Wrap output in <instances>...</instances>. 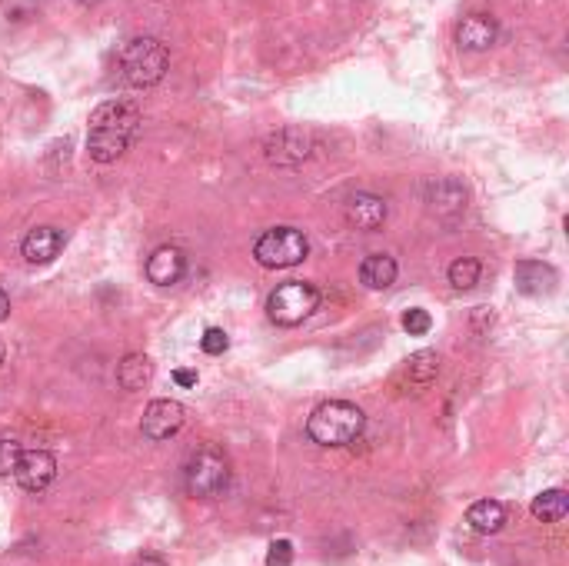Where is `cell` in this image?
<instances>
[{
  "label": "cell",
  "mask_w": 569,
  "mask_h": 566,
  "mask_svg": "<svg viewBox=\"0 0 569 566\" xmlns=\"http://www.w3.org/2000/svg\"><path fill=\"white\" fill-rule=\"evenodd\" d=\"M187 274V257L180 247H157L147 260V280L157 287H174Z\"/></svg>",
  "instance_id": "5bb4252c"
},
{
  "label": "cell",
  "mask_w": 569,
  "mask_h": 566,
  "mask_svg": "<svg viewBox=\"0 0 569 566\" xmlns=\"http://www.w3.org/2000/svg\"><path fill=\"white\" fill-rule=\"evenodd\" d=\"M4 360H7V347L0 343V363H4Z\"/></svg>",
  "instance_id": "f546056e"
},
{
  "label": "cell",
  "mask_w": 569,
  "mask_h": 566,
  "mask_svg": "<svg viewBox=\"0 0 569 566\" xmlns=\"http://www.w3.org/2000/svg\"><path fill=\"white\" fill-rule=\"evenodd\" d=\"M307 254H310V244L307 237H303V230L297 227H273L253 244V257L267 270H290L303 264Z\"/></svg>",
  "instance_id": "5b68a950"
},
{
  "label": "cell",
  "mask_w": 569,
  "mask_h": 566,
  "mask_svg": "<svg viewBox=\"0 0 569 566\" xmlns=\"http://www.w3.org/2000/svg\"><path fill=\"white\" fill-rule=\"evenodd\" d=\"M500 37V24L490 14H466L460 24H456V44L460 50H470V54H483L490 50Z\"/></svg>",
  "instance_id": "7c38bea8"
},
{
  "label": "cell",
  "mask_w": 569,
  "mask_h": 566,
  "mask_svg": "<svg viewBox=\"0 0 569 566\" xmlns=\"http://www.w3.org/2000/svg\"><path fill=\"white\" fill-rule=\"evenodd\" d=\"M386 214H390L386 200L377 197V194H367V190L353 194L347 200V207H343V217H347V224L353 230H363V234H373V230H380L386 224Z\"/></svg>",
  "instance_id": "8fae6325"
},
{
  "label": "cell",
  "mask_w": 569,
  "mask_h": 566,
  "mask_svg": "<svg viewBox=\"0 0 569 566\" xmlns=\"http://www.w3.org/2000/svg\"><path fill=\"white\" fill-rule=\"evenodd\" d=\"M317 307H320V290L307 280L280 283L267 297V317L277 327H300Z\"/></svg>",
  "instance_id": "277c9868"
},
{
  "label": "cell",
  "mask_w": 569,
  "mask_h": 566,
  "mask_svg": "<svg viewBox=\"0 0 569 566\" xmlns=\"http://www.w3.org/2000/svg\"><path fill=\"white\" fill-rule=\"evenodd\" d=\"M466 187L456 177H436L426 184V207L433 217L440 220H456L466 210Z\"/></svg>",
  "instance_id": "9c48e42d"
},
{
  "label": "cell",
  "mask_w": 569,
  "mask_h": 566,
  "mask_svg": "<svg viewBox=\"0 0 569 566\" xmlns=\"http://www.w3.org/2000/svg\"><path fill=\"white\" fill-rule=\"evenodd\" d=\"M134 566H167V560H164V557H157V553H144V557H140Z\"/></svg>",
  "instance_id": "83f0119b"
},
{
  "label": "cell",
  "mask_w": 569,
  "mask_h": 566,
  "mask_svg": "<svg viewBox=\"0 0 569 566\" xmlns=\"http://www.w3.org/2000/svg\"><path fill=\"white\" fill-rule=\"evenodd\" d=\"M267 566H293V543L290 540H273L267 550Z\"/></svg>",
  "instance_id": "484cf974"
},
{
  "label": "cell",
  "mask_w": 569,
  "mask_h": 566,
  "mask_svg": "<svg viewBox=\"0 0 569 566\" xmlns=\"http://www.w3.org/2000/svg\"><path fill=\"white\" fill-rule=\"evenodd\" d=\"M466 523L476 530V533H500L503 523H506V507L500 500H476L470 510H466Z\"/></svg>",
  "instance_id": "e0dca14e"
},
{
  "label": "cell",
  "mask_w": 569,
  "mask_h": 566,
  "mask_svg": "<svg viewBox=\"0 0 569 566\" xmlns=\"http://www.w3.org/2000/svg\"><path fill=\"white\" fill-rule=\"evenodd\" d=\"M227 477H230L227 460H223L213 447L197 450L184 467V487L190 497H197V500L217 497V493L227 487Z\"/></svg>",
  "instance_id": "8992f818"
},
{
  "label": "cell",
  "mask_w": 569,
  "mask_h": 566,
  "mask_svg": "<svg viewBox=\"0 0 569 566\" xmlns=\"http://www.w3.org/2000/svg\"><path fill=\"white\" fill-rule=\"evenodd\" d=\"M140 130V110L130 100H107L90 114L87 154L97 164H114L130 150Z\"/></svg>",
  "instance_id": "6da1fadb"
},
{
  "label": "cell",
  "mask_w": 569,
  "mask_h": 566,
  "mask_svg": "<svg viewBox=\"0 0 569 566\" xmlns=\"http://www.w3.org/2000/svg\"><path fill=\"white\" fill-rule=\"evenodd\" d=\"M530 513L536 520H543V523H563L566 513H569V493L560 490V487L543 490L540 497L530 503Z\"/></svg>",
  "instance_id": "d6986e66"
},
{
  "label": "cell",
  "mask_w": 569,
  "mask_h": 566,
  "mask_svg": "<svg viewBox=\"0 0 569 566\" xmlns=\"http://www.w3.org/2000/svg\"><path fill=\"white\" fill-rule=\"evenodd\" d=\"M313 154V134L303 127H280L267 134L263 140V157L270 160L273 167H303Z\"/></svg>",
  "instance_id": "52a82bcc"
},
{
  "label": "cell",
  "mask_w": 569,
  "mask_h": 566,
  "mask_svg": "<svg viewBox=\"0 0 569 566\" xmlns=\"http://www.w3.org/2000/svg\"><path fill=\"white\" fill-rule=\"evenodd\" d=\"M20 453H24V447L17 440H0V477H10L17 470Z\"/></svg>",
  "instance_id": "cb8c5ba5"
},
{
  "label": "cell",
  "mask_w": 569,
  "mask_h": 566,
  "mask_svg": "<svg viewBox=\"0 0 569 566\" xmlns=\"http://www.w3.org/2000/svg\"><path fill=\"white\" fill-rule=\"evenodd\" d=\"M7 313H10V297H7L4 290H0V323L7 320Z\"/></svg>",
  "instance_id": "f1b7e54d"
},
{
  "label": "cell",
  "mask_w": 569,
  "mask_h": 566,
  "mask_svg": "<svg viewBox=\"0 0 569 566\" xmlns=\"http://www.w3.org/2000/svg\"><path fill=\"white\" fill-rule=\"evenodd\" d=\"M363 423H367V417H363L357 403L327 400L310 413L307 433L320 447H347V443H353L363 433Z\"/></svg>",
  "instance_id": "7a4b0ae2"
},
{
  "label": "cell",
  "mask_w": 569,
  "mask_h": 566,
  "mask_svg": "<svg viewBox=\"0 0 569 566\" xmlns=\"http://www.w3.org/2000/svg\"><path fill=\"white\" fill-rule=\"evenodd\" d=\"M167 67H170V54L157 37H134L120 50V77L137 90L157 87L164 80Z\"/></svg>",
  "instance_id": "3957f363"
},
{
  "label": "cell",
  "mask_w": 569,
  "mask_h": 566,
  "mask_svg": "<svg viewBox=\"0 0 569 566\" xmlns=\"http://www.w3.org/2000/svg\"><path fill=\"white\" fill-rule=\"evenodd\" d=\"M0 10H4V17H7V20H14V24H20V20L37 17L40 0H0Z\"/></svg>",
  "instance_id": "603a6c76"
},
{
  "label": "cell",
  "mask_w": 569,
  "mask_h": 566,
  "mask_svg": "<svg viewBox=\"0 0 569 566\" xmlns=\"http://www.w3.org/2000/svg\"><path fill=\"white\" fill-rule=\"evenodd\" d=\"M480 274H483V267L476 257H460L450 264V283L456 290H473L476 283H480Z\"/></svg>",
  "instance_id": "44dd1931"
},
{
  "label": "cell",
  "mask_w": 569,
  "mask_h": 566,
  "mask_svg": "<svg viewBox=\"0 0 569 566\" xmlns=\"http://www.w3.org/2000/svg\"><path fill=\"white\" fill-rule=\"evenodd\" d=\"M230 347V340H227V333H223L220 327H210V330H203V337H200V350L207 353V357H220L223 350Z\"/></svg>",
  "instance_id": "d4e9b609"
},
{
  "label": "cell",
  "mask_w": 569,
  "mask_h": 566,
  "mask_svg": "<svg viewBox=\"0 0 569 566\" xmlns=\"http://www.w3.org/2000/svg\"><path fill=\"white\" fill-rule=\"evenodd\" d=\"M396 274H400V267H396V260L386 257V254H370V257L360 264V283H363L367 290H386V287H393Z\"/></svg>",
  "instance_id": "2e32d148"
},
{
  "label": "cell",
  "mask_w": 569,
  "mask_h": 566,
  "mask_svg": "<svg viewBox=\"0 0 569 566\" xmlns=\"http://www.w3.org/2000/svg\"><path fill=\"white\" fill-rule=\"evenodd\" d=\"M174 380L180 387H197V370H174Z\"/></svg>",
  "instance_id": "4316f807"
},
{
  "label": "cell",
  "mask_w": 569,
  "mask_h": 566,
  "mask_svg": "<svg viewBox=\"0 0 569 566\" xmlns=\"http://www.w3.org/2000/svg\"><path fill=\"white\" fill-rule=\"evenodd\" d=\"M14 477H17V483L27 493H44L50 483H54V477H57L54 453H47V450H24V453H20V463H17Z\"/></svg>",
  "instance_id": "30bf717a"
},
{
  "label": "cell",
  "mask_w": 569,
  "mask_h": 566,
  "mask_svg": "<svg viewBox=\"0 0 569 566\" xmlns=\"http://www.w3.org/2000/svg\"><path fill=\"white\" fill-rule=\"evenodd\" d=\"M433 327V317H430V310H423V307H413V310H406L403 313V330L410 333V337H426Z\"/></svg>",
  "instance_id": "7402d4cb"
},
{
  "label": "cell",
  "mask_w": 569,
  "mask_h": 566,
  "mask_svg": "<svg viewBox=\"0 0 569 566\" xmlns=\"http://www.w3.org/2000/svg\"><path fill=\"white\" fill-rule=\"evenodd\" d=\"M187 423V410L184 403L177 400H154L150 407L144 410V420H140V433L154 443H164L170 437H177Z\"/></svg>",
  "instance_id": "ba28073f"
},
{
  "label": "cell",
  "mask_w": 569,
  "mask_h": 566,
  "mask_svg": "<svg viewBox=\"0 0 569 566\" xmlns=\"http://www.w3.org/2000/svg\"><path fill=\"white\" fill-rule=\"evenodd\" d=\"M150 377H154V363H150L147 353H130V357L120 360V367H117V383L124 390H144Z\"/></svg>",
  "instance_id": "ac0fdd59"
},
{
  "label": "cell",
  "mask_w": 569,
  "mask_h": 566,
  "mask_svg": "<svg viewBox=\"0 0 569 566\" xmlns=\"http://www.w3.org/2000/svg\"><path fill=\"white\" fill-rule=\"evenodd\" d=\"M516 290L526 293V297H546V293L556 290V270L543 260H520L513 270Z\"/></svg>",
  "instance_id": "9a60e30c"
},
{
  "label": "cell",
  "mask_w": 569,
  "mask_h": 566,
  "mask_svg": "<svg viewBox=\"0 0 569 566\" xmlns=\"http://www.w3.org/2000/svg\"><path fill=\"white\" fill-rule=\"evenodd\" d=\"M60 250H64V234H60L57 227H34L24 237V244H20V254H24L27 264H34V267L54 264L60 257Z\"/></svg>",
  "instance_id": "4fadbf2b"
},
{
  "label": "cell",
  "mask_w": 569,
  "mask_h": 566,
  "mask_svg": "<svg viewBox=\"0 0 569 566\" xmlns=\"http://www.w3.org/2000/svg\"><path fill=\"white\" fill-rule=\"evenodd\" d=\"M436 373H440V357H436V350H416L413 357L406 360V377H410L416 387L433 383Z\"/></svg>",
  "instance_id": "ffe728a7"
}]
</instances>
